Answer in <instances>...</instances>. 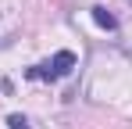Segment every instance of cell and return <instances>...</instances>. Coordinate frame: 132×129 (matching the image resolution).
Instances as JSON below:
<instances>
[{
    "label": "cell",
    "mask_w": 132,
    "mask_h": 129,
    "mask_svg": "<svg viewBox=\"0 0 132 129\" xmlns=\"http://www.w3.org/2000/svg\"><path fill=\"white\" fill-rule=\"evenodd\" d=\"M7 129H29V118L25 115H11L7 118Z\"/></svg>",
    "instance_id": "obj_3"
},
{
    "label": "cell",
    "mask_w": 132,
    "mask_h": 129,
    "mask_svg": "<svg viewBox=\"0 0 132 129\" xmlns=\"http://www.w3.org/2000/svg\"><path fill=\"white\" fill-rule=\"evenodd\" d=\"M71 68H75V54H71V50H57L54 58H46V61L32 64V68H29V79H39V83H57V79L71 75Z\"/></svg>",
    "instance_id": "obj_1"
},
{
    "label": "cell",
    "mask_w": 132,
    "mask_h": 129,
    "mask_svg": "<svg viewBox=\"0 0 132 129\" xmlns=\"http://www.w3.org/2000/svg\"><path fill=\"white\" fill-rule=\"evenodd\" d=\"M89 15H93V22H96V25H100V29H107V32H114V29H118V18H114V15H111L107 7H100V4H96V7H93V11H89Z\"/></svg>",
    "instance_id": "obj_2"
}]
</instances>
